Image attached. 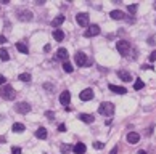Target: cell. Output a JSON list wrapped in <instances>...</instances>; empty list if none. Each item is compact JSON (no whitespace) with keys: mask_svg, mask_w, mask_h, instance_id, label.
<instances>
[{"mask_svg":"<svg viewBox=\"0 0 156 154\" xmlns=\"http://www.w3.org/2000/svg\"><path fill=\"white\" fill-rule=\"evenodd\" d=\"M98 113H100L101 116H105V117H111L113 114H114V104L110 103V101L101 103L100 106H98Z\"/></svg>","mask_w":156,"mask_h":154,"instance_id":"6da1fadb","label":"cell"},{"mask_svg":"<svg viewBox=\"0 0 156 154\" xmlns=\"http://www.w3.org/2000/svg\"><path fill=\"white\" fill-rule=\"evenodd\" d=\"M0 96L3 99H15V96H16V93H15L13 87L11 85H2V88H0Z\"/></svg>","mask_w":156,"mask_h":154,"instance_id":"7a4b0ae2","label":"cell"},{"mask_svg":"<svg viewBox=\"0 0 156 154\" xmlns=\"http://www.w3.org/2000/svg\"><path fill=\"white\" fill-rule=\"evenodd\" d=\"M116 48H118V51L122 56H127L129 53H130V44H129L127 40H118Z\"/></svg>","mask_w":156,"mask_h":154,"instance_id":"3957f363","label":"cell"},{"mask_svg":"<svg viewBox=\"0 0 156 154\" xmlns=\"http://www.w3.org/2000/svg\"><path fill=\"white\" fill-rule=\"evenodd\" d=\"M74 61H76L77 66H82V68H87V66L90 64V61L87 59L85 53H82V51H77L76 56H74Z\"/></svg>","mask_w":156,"mask_h":154,"instance_id":"277c9868","label":"cell"},{"mask_svg":"<svg viewBox=\"0 0 156 154\" xmlns=\"http://www.w3.org/2000/svg\"><path fill=\"white\" fill-rule=\"evenodd\" d=\"M76 21H77V24H79L80 28H89V23H90V19H89V15H87V13L76 15Z\"/></svg>","mask_w":156,"mask_h":154,"instance_id":"5b68a950","label":"cell"},{"mask_svg":"<svg viewBox=\"0 0 156 154\" xmlns=\"http://www.w3.org/2000/svg\"><path fill=\"white\" fill-rule=\"evenodd\" d=\"M15 111L19 113V114H28L29 111H31V104L26 103V101H21V103H18L16 106H15Z\"/></svg>","mask_w":156,"mask_h":154,"instance_id":"8992f818","label":"cell"},{"mask_svg":"<svg viewBox=\"0 0 156 154\" xmlns=\"http://www.w3.org/2000/svg\"><path fill=\"white\" fill-rule=\"evenodd\" d=\"M32 18H34V15H32L31 10H19L18 11V19L19 21H32Z\"/></svg>","mask_w":156,"mask_h":154,"instance_id":"52a82bcc","label":"cell"},{"mask_svg":"<svg viewBox=\"0 0 156 154\" xmlns=\"http://www.w3.org/2000/svg\"><path fill=\"white\" fill-rule=\"evenodd\" d=\"M98 34H100V26H97V24H92V26H89V29L84 32V35H85V37H95V35H98Z\"/></svg>","mask_w":156,"mask_h":154,"instance_id":"ba28073f","label":"cell"},{"mask_svg":"<svg viewBox=\"0 0 156 154\" xmlns=\"http://www.w3.org/2000/svg\"><path fill=\"white\" fill-rule=\"evenodd\" d=\"M79 98L82 99V101H90V99L94 98V90H92V88L82 90V92H80V95H79Z\"/></svg>","mask_w":156,"mask_h":154,"instance_id":"9c48e42d","label":"cell"},{"mask_svg":"<svg viewBox=\"0 0 156 154\" xmlns=\"http://www.w3.org/2000/svg\"><path fill=\"white\" fill-rule=\"evenodd\" d=\"M68 56H69V53H68V50L66 48H58V51H56V59H60V61H68Z\"/></svg>","mask_w":156,"mask_h":154,"instance_id":"30bf717a","label":"cell"},{"mask_svg":"<svg viewBox=\"0 0 156 154\" xmlns=\"http://www.w3.org/2000/svg\"><path fill=\"white\" fill-rule=\"evenodd\" d=\"M69 101H71V92H68V90L61 92V95H60V103H61L63 106H66V104H69Z\"/></svg>","mask_w":156,"mask_h":154,"instance_id":"8fae6325","label":"cell"},{"mask_svg":"<svg viewBox=\"0 0 156 154\" xmlns=\"http://www.w3.org/2000/svg\"><path fill=\"white\" fill-rule=\"evenodd\" d=\"M127 141L130 144H137L140 141V135L137 133V132H129L127 133Z\"/></svg>","mask_w":156,"mask_h":154,"instance_id":"7c38bea8","label":"cell"},{"mask_svg":"<svg viewBox=\"0 0 156 154\" xmlns=\"http://www.w3.org/2000/svg\"><path fill=\"white\" fill-rule=\"evenodd\" d=\"M118 77L122 80V82H130V80H132V75H130V72L124 71V69H121V71H118Z\"/></svg>","mask_w":156,"mask_h":154,"instance_id":"4fadbf2b","label":"cell"},{"mask_svg":"<svg viewBox=\"0 0 156 154\" xmlns=\"http://www.w3.org/2000/svg\"><path fill=\"white\" fill-rule=\"evenodd\" d=\"M73 151H74V154H85L87 148H85V144H84V143H77V144H74V146H73Z\"/></svg>","mask_w":156,"mask_h":154,"instance_id":"5bb4252c","label":"cell"},{"mask_svg":"<svg viewBox=\"0 0 156 154\" xmlns=\"http://www.w3.org/2000/svg\"><path fill=\"white\" fill-rule=\"evenodd\" d=\"M79 120H82V122H85V124H92V122L95 120V117L92 116V114L82 113V114H79Z\"/></svg>","mask_w":156,"mask_h":154,"instance_id":"9a60e30c","label":"cell"},{"mask_svg":"<svg viewBox=\"0 0 156 154\" xmlns=\"http://www.w3.org/2000/svg\"><path fill=\"white\" fill-rule=\"evenodd\" d=\"M110 90L113 93H116V95H124V93H127V90H125L124 87H118V85H113V84L110 85Z\"/></svg>","mask_w":156,"mask_h":154,"instance_id":"2e32d148","label":"cell"},{"mask_svg":"<svg viewBox=\"0 0 156 154\" xmlns=\"http://www.w3.org/2000/svg\"><path fill=\"white\" fill-rule=\"evenodd\" d=\"M47 135H49V133H47V128H45V127H39L37 130H35V137L40 138V140H45Z\"/></svg>","mask_w":156,"mask_h":154,"instance_id":"e0dca14e","label":"cell"},{"mask_svg":"<svg viewBox=\"0 0 156 154\" xmlns=\"http://www.w3.org/2000/svg\"><path fill=\"white\" fill-rule=\"evenodd\" d=\"M63 23H64V16H63V15H58V16L52 21V28H56V29H58Z\"/></svg>","mask_w":156,"mask_h":154,"instance_id":"ac0fdd59","label":"cell"},{"mask_svg":"<svg viewBox=\"0 0 156 154\" xmlns=\"http://www.w3.org/2000/svg\"><path fill=\"white\" fill-rule=\"evenodd\" d=\"M110 16L113 18V19H125V15L122 13V11H119V10H113L110 13Z\"/></svg>","mask_w":156,"mask_h":154,"instance_id":"d6986e66","label":"cell"},{"mask_svg":"<svg viewBox=\"0 0 156 154\" xmlns=\"http://www.w3.org/2000/svg\"><path fill=\"white\" fill-rule=\"evenodd\" d=\"M53 39H55L56 42L64 40V32H63L61 29H55V31H53Z\"/></svg>","mask_w":156,"mask_h":154,"instance_id":"ffe728a7","label":"cell"},{"mask_svg":"<svg viewBox=\"0 0 156 154\" xmlns=\"http://www.w3.org/2000/svg\"><path fill=\"white\" fill-rule=\"evenodd\" d=\"M11 130H13L15 133H23V132L26 130V127L23 125V124L16 122V124H13V127H11Z\"/></svg>","mask_w":156,"mask_h":154,"instance_id":"44dd1931","label":"cell"},{"mask_svg":"<svg viewBox=\"0 0 156 154\" xmlns=\"http://www.w3.org/2000/svg\"><path fill=\"white\" fill-rule=\"evenodd\" d=\"M16 48L21 51V53H24V55H28V53H29V48H28V45H26L24 42H18V44H16Z\"/></svg>","mask_w":156,"mask_h":154,"instance_id":"7402d4cb","label":"cell"},{"mask_svg":"<svg viewBox=\"0 0 156 154\" xmlns=\"http://www.w3.org/2000/svg\"><path fill=\"white\" fill-rule=\"evenodd\" d=\"M0 59H2V61H8V59H10L8 50H5V48H0Z\"/></svg>","mask_w":156,"mask_h":154,"instance_id":"603a6c76","label":"cell"},{"mask_svg":"<svg viewBox=\"0 0 156 154\" xmlns=\"http://www.w3.org/2000/svg\"><path fill=\"white\" fill-rule=\"evenodd\" d=\"M73 64H71V63H68V61H64L63 63V71L64 72H73Z\"/></svg>","mask_w":156,"mask_h":154,"instance_id":"cb8c5ba5","label":"cell"},{"mask_svg":"<svg viewBox=\"0 0 156 154\" xmlns=\"http://www.w3.org/2000/svg\"><path fill=\"white\" fill-rule=\"evenodd\" d=\"M19 80L21 82H31V74H19Z\"/></svg>","mask_w":156,"mask_h":154,"instance_id":"d4e9b609","label":"cell"},{"mask_svg":"<svg viewBox=\"0 0 156 154\" xmlns=\"http://www.w3.org/2000/svg\"><path fill=\"white\" fill-rule=\"evenodd\" d=\"M137 8H139V5H137V3L129 5V7H127V11H129L130 15H135V13H137Z\"/></svg>","mask_w":156,"mask_h":154,"instance_id":"484cf974","label":"cell"},{"mask_svg":"<svg viewBox=\"0 0 156 154\" xmlns=\"http://www.w3.org/2000/svg\"><path fill=\"white\" fill-rule=\"evenodd\" d=\"M134 88H135V90H140V88H143V80L137 79L135 82H134Z\"/></svg>","mask_w":156,"mask_h":154,"instance_id":"4316f807","label":"cell"},{"mask_svg":"<svg viewBox=\"0 0 156 154\" xmlns=\"http://www.w3.org/2000/svg\"><path fill=\"white\" fill-rule=\"evenodd\" d=\"M71 149H73V146H69V144H61V151H63V153H69Z\"/></svg>","mask_w":156,"mask_h":154,"instance_id":"83f0119b","label":"cell"},{"mask_svg":"<svg viewBox=\"0 0 156 154\" xmlns=\"http://www.w3.org/2000/svg\"><path fill=\"white\" fill-rule=\"evenodd\" d=\"M94 148H95V149H103L105 144L101 143V141H95V143H94Z\"/></svg>","mask_w":156,"mask_h":154,"instance_id":"f1b7e54d","label":"cell"},{"mask_svg":"<svg viewBox=\"0 0 156 154\" xmlns=\"http://www.w3.org/2000/svg\"><path fill=\"white\" fill-rule=\"evenodd\" d=\"M11 154H21V148L13 146V148H11Z\"/></svg>","mask_w":156,"mask_h":154,"instance_id":"f546056e","label":"cell"},{"mask_svg":"<svg viewBox=\"0 0 156 154\" xmlns=\"http://www.w3.org/2000/svg\"><path fill=\"white\" fill-rule=\"evenodd\" d=\"M155 42H156V37H155V35H151V37L148 39V45H155Z\"/></svg>","mask_w":156,"mask_h":154,"instance_id":"4dcf8cb0","label":"cell"},{"mask_svg":"<svg viewBox=\"0 0 156 154\" xmlns=\"http://www.w3.org/2000/svg\"><path fill=\"white\" fill-rule=\"evenodd\" d=\"M148 58H150V61H156V51H151V55Z\"/></svg>","mask_w":156,"mask_h":154,"instance_id":"1f68e13d","label":"cell"},{"mask_svg":"<svg viewBox=\"0 0 156 154\" xmlns=\"http://www.w3.org/2000/svg\"><path fill=\"white\" fill-rule=\"evenodd\" d=\"M45 116H47V119H50V120H52L53 117H55V116H53V113H52V111H47V113H45Z\"/></svg>","mask_w":156,"mask_h":154,"instance_id":"d6a6232c","label":"cell"},{"mask_svg":"<svg viewBox=\"0 0 156 154\" xmlns=\"http://www.w3.org/2000/svg\"><path fill=\"white\" fill-rule=\"evenodd\" d=\"M44 87H45V90H49V92H52V90H53V85H52V84H45Z\"/></svg>","mask_w":156,"mask_h":154,"instance_id":"836d02e7","label":"cell"},{"mask_svg":"<svg viewBox=\"0 0 156 154\" xmlns=\"http://www.w3.org/2000/svg\"><path fill=\"white\" fill-rule=\"evenodd\" d=\"M58 130H60V132H66V127H64V124H60Z\"/></svg>","mask_w":156,"mask_h":154,"instance_id":"e575fe53","label":"cell"},{"mask_svg":"<svg viewBox=\"0 0 156 154\" xmlns=\"http://www.w3.org/2000/svg\"><path fill=\"white\" fill-rule=\"evenodd\" d=\"M5 82H7V79H5L3 75H0V87L3 85V84H5Z\"/></svg>","mask_w":156,"mask_h":154,"instance_id":"d590c367","label":"cell"},{"mask_svg":"<svg viewBox=\"0 0 156 154\" xmlns=\"http://www.w3.org/2000/svg\"><path fill=\"white\" fill-rule=\"evenodd\" d=\"M7 42V37L5 35H0V44H5Z\"/></svg>","mask_w":156,"mask_h":154,"instance_id":"8d00e7d4","label":"cell"},{"mask_svg":"<svg viewBox=\"0 0 156 154\" xmlns=\"http://www.w3.org/2000/svg\"><path fill=\"white\" fill-rule=\"evenodd\" d=\"M110 154H118V146H114L113 149H111V153Z\"/></svg>","mask_w":156,"mask_h":154,"instance_id":"74e56055","label":"cell"},{"mask_svg":"<svg viewBox=\"0 0 156 154\" xmlns=\"http://www.w3.org/2000/svg\"><path fill=\"white\" fill-rule=\"evenodd\" d=\"M142 69H153V66H150V64H145V66H142Z\"/></svg>","mask_w":156,"mask_h":154,"instance_id":"f35d334b","label":"cell"},{"mask_svg":"<svg viewBox=\"0 0 156 154\" xmlns=\"http://www.w3.org/2000/svg\"><path fill=\"white\" fill-rule=\"evenodd\" d=\"M139 154H146V151H143V149H140V151H139Z\"/></svg>","mask_w":156,"mask_h":154,"instance_id":"ab89813d","label":"cell"},{"mask_svg":"<svg viewBox=\"0 0 156 154\" xmlns=\"http://www.w3.org/2000/svg\"><path fill=\"white\" fill-rule=\"evenodd\" d=\"M153 8H155V10H156V2H155V3H153Z\"/></svg>","mask_w":156,"mask_h":154,"instance_id":"60d3db41","label":"cell"},{"mask_svg":"<svg viewBox=\"0 0 156 154\" xmlns=\"http://www.w3.org/2000/svg\"><path fill=\"white\" fill-rule=\"evenodd\" d=\"M155 24H156V21H155Z\"/></svg>","mask_w":156,"mask_h":154,"instance_id":"b9f144b4","label":"cell"}]
</instances>
